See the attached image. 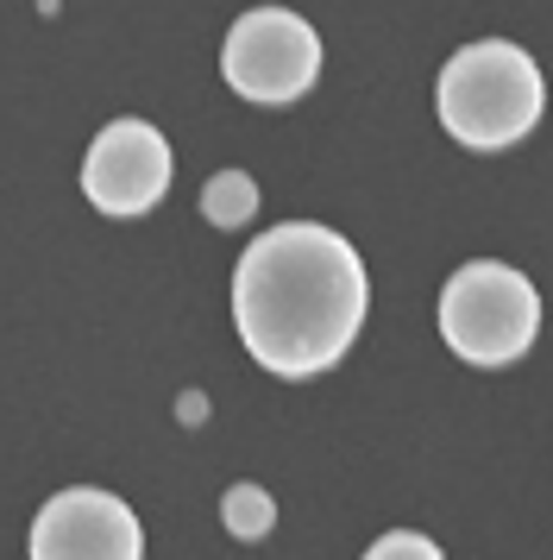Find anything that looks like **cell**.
<instances>
[{"label":"cell","mask_w":553,"mask_h":560,"mask_svg":"<svg viewBox=\"0 0 553 560\" xmlns=\"http://www.w3.org/2000/svg\"><path fill=\"white\" fill-rule=\"evenodd\" d=\"M221 77L251 107H290L321 77V32L290 7H251L226 32Z\"/></svg>","instance_id":"cell-4"},{"label":"cell","mask_w":553,"mask_h":560,"mask_svg":"<svg viewBox=\"0 0 553 560\" xmlns=\"http://www.w3.org/2000/svg\"><path fill=\"white\" fill-rule=\"evenodd\" d=\"M221 516H226V529L239 535V541H258V535H271L276 504H271V491H264V485H233V491H226V504H221Z\"/></svg>","instance_id":"cell-8"},{"label":"cell","mask_w":553,"mask_h":560,"mask_svg":"<svg viewBox=\"0 0 553 560\" xmlns=\"http://www.w3.org/2000/svg\"><path fill=\"white\" fill-rule=\"evenodd\" d=\"M176 177L170 139L151 120H114L95 132V145L82 158V196L101 214H145L164 202V189Z\"/></svg>","instance_id":"cell-5"},{"label":"cell","mask_w":553,"mask_h":560,"mask_svg":"<svg viewBox=\"0 0 553 560\" xmlns=\"http://www.w3.org/2000/svg\"><path fill=\"white\" fill-rule=\"evenodd\" d=\"M251 208H258V183L246 171H221V177H208V189H201V214L214 228H246Z\"/></svg>","instance_id":"cell-7"},{"label":"cell","mask_w":553,"mask_h":560,"mask_svg":"<svg viewBox=\"0 0 553 560\" xmlns=\"http://www.w3.org/2000/svg\"><path fill=\"white\" fill-rule=\"evenodd\" d=\"M372 278L346 233L321 221H276L233 271V322L246 353L276 378H315L340 365L365 328Z\"/></svg>","instance_id":"cell-1"},{"label":"cell","mask_w":553,"mask_h":560,"mask_svg":"<svg viewBox=\"0 0 553 560\" xmlns=\"http://www.w3.org/2000/svg\"><path fill=\"white\" fill-rule=\"evenodd\" d=\"M365 560H447V555L415 529H390V535H377L372 548H365Z\"/></svg>","instance_id":"cell-9"},{"label":"cell","mask_w":553,"mask_h":560,"mask_svg":"<svg viewBox=\"0 0 553 560\" xmlns=\"http://www.w3.org/2000/svg\"><path fill=\"white\" fill-rule=\"evenodd\" d=\"M32 560H145V529L114 491L70 485L38 510Z\"/></svg>","instance_id":"cell-6"},{"label":"cell","mask_w":553,"mask_h":560,"mask_svg":"<svg viewBox=\"0 0 553 560\" xmlns=\"http://www.w3.org/2000/svg\"><path fill=\"white\" fill-rule=\"evenodd\" d=\"M541 334V296L516 265L478 258L459 265L440 290V340L466 365H509Z\"/></svg>","instance_id":"cell-3"},{"label":"cell","mask_w":553,"mask_h":560,"mask_svg":"<svg viewBox=\"0 0 553 560\" xmlns=\"http://www.w3.org/2000/svg\"><path fill=\"white\" fill-rule=\"evenodd\" d=\"M440 127L472 145V152H503L541 127V107H548V82L534 70V57L509 38H478L466 51L447 57L440 70Z\"/></svg>","instance_id":"cell-2"}]
</instances>
